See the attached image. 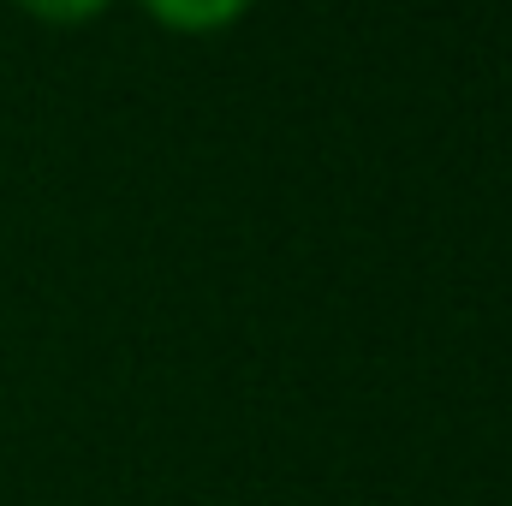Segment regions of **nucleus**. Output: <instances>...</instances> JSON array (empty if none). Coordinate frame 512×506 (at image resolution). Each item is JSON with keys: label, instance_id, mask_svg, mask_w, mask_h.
Masks as SVG:
<instances>
[{"label": "nucleus", "instance_id": "f257e3e1", "mask_svg": "<svg viewBox=\"0 0 512 506\" xmlns=\"http://www.w3.org/2000/svg\"><path fill=\"white\" fill-rule=\"evenodd\" d=\"M143 12L173 36H215L233 30L251 12V0H143Z\"/></svg>", "mask_w": 512, "mask_h": 506}, {"label": "nucleus", "instance_id": "f03ea898", "mask_svg": "<svg viewBox=\"0 0 512 506\" xmlns=\"http://www.w3.org/2000/svg\"><path fill=\"white\" fill-rule=\"evenodd\" d=\"M24 18H36V24H48V30H72V24H90V18H102L114 0H12Z\"/></svg>", "mask_w": 512, "mask_h": 506}]
</instances>
